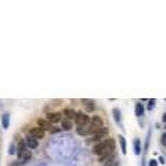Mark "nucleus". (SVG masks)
<instances>
[{
  "mask_svg": "<svg viewBox=\"0 0 166 166\" xmlns=\"http://www.w3.org/2000/svg\"><path fill=\"white\" fill-rule=\"evenodd\" d=\"M114 150H115V141H114V138H105L102 141V152H101V155L98 156V161L104 162L109 155L114 154Z\"/></svg>",
  "mask_w": 166,
  "mask_h": 166,
  "instance_id": "nucleus-1",
  "label": "nucleus"
},
{
  "mask_svg": "<svg viewBox=\"0 0 166 166\" xmlns=\"http://www.w3.org/2000/svg\"><path fill=\"white\" fill-rule=\"evenodd\" d=\"M90 134L96 136V134L100 132V130L104 127V123H102V119L100 116H93V119L90 120Z\"/></svg>",
  "mask_w": 166,
  "mask_h": 166,
  "instance_id": "nucleus-2",
  "label": "nucleus"
},
{
  "mask_svg": "<svg viewBox=\"0 0 166 166\" xmlns=\"http://www.w3.org/2000/svg\"><path fill=\"white\" fill-rule=\"evenodd\" d=\"M75 122H76V126H86L90 123V118L87 116V114H83V112H76V116H75Z\"/></svg>",
  "mask_w": 166,
  "mask_h": 166,
  "instance_id": "nucleus-3",
  "label": "nucleus"
},
{
  "mask_svg": "<svg viewBox=\"0 0 166 166\" xmlns=\"http://www.w3.org/2000/svg\"><path fill=\"white\" fill-rule=\"evenodd\" d=\"M29 136H32L33 138H43L44 136V130L40 129V127H32V129L29 130Z\"/></svg>",
  "mask_w": 166,
  "mask_h": 166,
  "instance_id": "nucleus-4",
  "label": "nucleus"
},
{
  "mask_svg": "<svg viewBox=\"0 0 166 166\" xmlns=\"http://www.w3.org/2000/svg\"><path fill=\"white\" fill-rule=\"evenodd\" d=\"M109 133V130H108V127H102L100 132H98L96 136L93 137V141H96V143H100V141H102L105 138V136Z\"/></svg>",
  "mask_w": 166,
  "mask_h": 166,
  "instance_id": "nucleus-5",
  "label": "nucleus"
},
{
  "mask_svg": "<svg viewBox=\"0 0 166 166\" xmlns=\"http://www.w3.org/2000/svg\"><path fill=\"white\" fill-rule=\"evenodd\" d=\"M50 123H57L61 120V114H58V112H50V114H47V119Z\"/></svg>",
  "mask_w": 166,
  "mask_h": 166,
  "instance_id": "nucleus-6",
  "label": "nucleus"
},
{
  "mask_svg": "<svg viewBox=\"0 0 166 166\" xmlns=\"http://www.w3.org/2000/svg\"><path fill=\"white\" fill-rule=\"evenodd\" d=\"M37 144H39V141L36 140V138H33L32 136H28V137L25 138V145L28 148H31V150H33V148H36Z\"/></svg>",
  "mask_w": 166,
  "mask_h": 166,
  "instance_id": "nucleus-7",
  "label": "nucleus"
},
{
  "mask_svg": "<svg viewBox=\"0 0 166 166\" xmlns=\"http://www.w3.org/2000/svg\"><path fill=\"white\" fill-rule=\"evenodd\" d=\"M31 158H32V154H31V151H29V150H25V151H22L21 154H18L19 162H22V163H25L26 161H29Z\"/></svg>",
  "mask_w": 166,
  "mask_h": 166,
  "instance_id": "nucleus-8",
  "label": "nucleus"
},
{
  "mask_svg": "<svg viewBox=\"0 0 166 166\" xmlns=\"http://www.w3.org/2000/svg\"><path fill=\"white\" fill-rule=\"evenodd\" d=\"M37 125H39L40 129H43V130H51V127H53L51 126V123L46 119H39L37 120Z\"/></svg>",
  "mask_w": 166,
  "mask_h": 166,
  "instance_id": "nucleus-9",
  "label": "nucleus"
},
{
  "mask_svg": "<svg viewBox=\"0 0 166 166\" xmlns=\"http://www.w3.org/2000/svg\"><path fill=\"white\" fill-rule=\"evenodd\" d=\"M76 132H78L79 136H87V134H90V126H89V125H86V126H79L76 129Z\"/></svg>",
  "mask_w": 166,
  "mask_h": 166,
  "instance_id": "nucleus-10",
  "label": "nucleus"
},
{
  "mask_svg": "<svg viewBox=\"0 0 166 166\" xmlns=\"http://www.w3.org/2000/svg\"><path fill=\"white\" fill-rule=\"evenodd\" d=\"M83 105H84V108H86L87 112H93L94 108H96L93 100H83Z\"/></svg>",
  "mask_w": 166,
  "mask_h": 166,
  "instance_id": "nucleus-11",
  "label": "nucleus"
},
{
  "mask_svg": "<svg viewBox=\"0 0 166 166\" xmlns=\"http://www.w3.org/2000/svg\"><path fill=\"white\" fill-rule=\"evenodd\" d=\"M64 115L67 116L65 119H69V120H72V119H75V116H76V112L73 111V109H71V108H67L64 111Z\"/></svg>",
  "mask_w": 166,
  "mask_h": 166,
  "instance_id": "nucleus-12",
  "label": "nucleus"
},
{
  "mask_svg": "<svg viewBox=\"0 0 166 166\" xmlns=\"http://www.w3.org/2000/svg\"><path fill=\"white\" fill-rule=\"evenodd\" d=\"M134 114H136V116H143V115H144V107H143V104H140V102H138V104L136 105Z\"/></svg>",
  "mask_w": 166,
  "mask_h": 166,
  "instance_id": "nucleus-13",
  "label": "nucleus"
},
{
  "mask_svg": "<svg viewBox=\"0 0 166 166\" xmlns=\"http://www.w3.org/2000/svg\"><path fill=\"white\" fill-rule=\"evenodd\" d=\"M61 126H62V129H64V130L72 129V120H69V119H62Z\"/></svg>",
  "mask_w": 166,
  "mask_h": 166,
  "instance_id": "nucleus-14",
  "label": "nucleus"
},
{
  "mask_svg": "<svg viewBox=\"0 0 166 166\" xmlns=\"http://www.w3.org/2000/svg\"><path fill=\"white\" fill-rule=\"evenodd\" d=\"M133 145H134V154L136 155H138L141 152V145H140V140L138 138H136V140L133 141Z\"/></svg>",
  "mask_w": 166,
  "mask_h": 166,
  "instance_id": "nucleus-15",
  "label": "nucleus"
},
{
  "mask_svg": "<svg viewBox=\"0 0 166 166\" xmlns=\"http://www.w3.org/2000/svg\"><path fill=\"white\" fill-rule=\"evenodd\" d=\"M119 143H120V147H122V152L123 154H126V138L123 137V136H119Z\"/></svg>",
  "mask_w": 166,
  "mask_h": 166,
  "instance_id": "nucleus-16",
  "label": "nucleus"
},
{
  "mask_svg": "<svg viewBox=\"0 0 166 166\" xmlns=\"http://www.w3.org/2000/svg\"><path fill=\"white\" fill-rule=\"evenodd\" d=\"M3 126H4V129H7L8 127V125H10V115L8 114H6V115H3Z\"/></svg>",
  "mask_w": 166,
  "mask_h": 166,
  "instance_id": "nucleus-17",
  "label": "nucleus"
},
{
  "mask_svg": "<svg viewBox=\"0 0 166 166\" xmlns=\"http://www.w3.org/2000/svg\"><path fill=\"white\" fill-rule=\"evenodd\" d=\"M114 118H115V120L120 125V111H119L118 108L114 109Z\"/></svg>",
  "mask_w": 166,
  "mask_h": 166,
  "instance_id": "nucleus-18",
  "label": "nucleus"
},
{
  "mask_svg": "<svg viewBox=\"0 0 166 166\" xmlns=\"http://www.w3.org/2000/svg\"><path fill=\"white\" fill-rule=\"evenodd\" d=\"M161 143H162L163 147H166V133L162 134V137H161Z\"/></svg>",
  "mask_w": 166,
  "mask_h": 166,
  "instance_id": "nucleus-19",
  "label": "nucleus"
},
{
  "mask_svg": "<svg viewBox=\"0 0 166 166\" xmlns=\"http://www.w3.org/2000/svg\"><path fill=\"white\" fill-rule=\"evenodd\" d=\"M154 104H155V100H150V102H148V109L154 108Z\"/></svg>",
  "mask_w": 166,
  "mask_h": 166,
  "instance_id": "nucleus-20",
  "label": "nucleus"
},
{
  "mask_svg": "<svg viewBox=\"0 0 166 166\" xmlns=\"http://www.w3.org/2000/svg\"><path fill=\"white\" fill-rule=\"evenodd\" d=\"M163 120L166 122V114H163Z\"/></svg>",
  "mask_w": 166,
  "mask_h": 166,
  "instance_id": "nucleus-21",
  "label": "nucleus"
},
{
  "mask_svg": "<svg viewBox=\"0 0 166 166\" xmlns=\"http://www.w3.org/2000/svg\"><path fill=\"white\" fill-rule=\"evenodd\" d=\"M114 166H118V163H116V165H114Z\"/></svg>",
  "mask_w": 166,
  "mask_h": 166,
  "instance_id": "nucleus-22",
  "label": "nucleus"
},
{
  "mask_svg": "<svg viewBox=\"0 0 166 166\" xmlns=\"http://www.w3.org/2000/svg\"><path fill=\"white\" fill-rule=\"evenodd\" d=\"M165 129H166V126H165Z\"/></svg>",
  "mask_w": 166,
  "mask_h": 166,
  "instance_id": "nucleus-23",
  "label": "nucleus"
}]
</instances>
